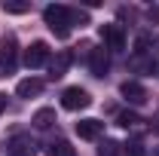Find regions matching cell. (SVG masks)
<instances>
[{
	"mask_svg": "<svg viewBox=\"0 0 159 156\" xmlns=\"http://www.w3.org/2000/svg\"><path fill=\"white\" fill-rule=\"evenodd\" d=\"M43 21L49 25V31H52L58 40H64L67 34H70L74 16H70V9H67V6H61V3H52V6H46V9H43Z\"/></svg>",
	"mask_w": 159,
	"mask_h": 156,
	"instance_id": "obj_1",
	"label": "cell"
},
{
	"mask_svg": "<svg viewBox=\"0 0 159 156\" xmlns=\"http://www.w3.org/2000/svg\"><path fill=\"white\" fill-rule=\"evenodd\" d=\"M19 64V40L12 34L0 37V77H9Z\"/></svg>",
	"mask_w": 159,
	"mask_h": 156,
	"instance_id": "obj_2",
	"label": "cell"
},
{
	"mask_svg": "<svg viewBox=\"0 0 159 156\" xmlns=\"http://www.w3.org/2000/svg\"><path fill=\"white\" fill-rule=\"evenodd\" d=\"M92 104V98L86 89H80V86H70V89H64L61 92V107L64 110H83V107H89Z\"/></svg>",
	"mask_w": 159,
	"mask_h": 156,
	"instance_id": "obj_3",
	"label": "cell"
},
{
	"mask_svg": "<svg viewBox=\"0 0 159 156\" xmlns=\"http://www.w3.org/2000/svg\"><path fill=\"white\" fill-rule=\"evenodd\" d=\"M3 147H6V156H34L37 153V144H34L31 135H12Z\"/></svg>",
	"mask_w": 159,
	"mask_h": 156,
	"instance_id": "obj_4",
	"label": "cell"
},
{
	"mask_svg": "<svg viewBox=\"0 0 159 156\" xmlns=\"http://www.w3.org/2000/svg\"><path fill=\"white\" fill-rule=\"evenodd\" d=\"M49 61V43H43V40H34L28 49H25V64L31 67V71H37Z\"/></svg>",
	"mask_w": 159,
	"mask_h": 156,
	"instance_id": "obj_5",
	"label": "cell"
},
{
	"mask_svg": "<svg viewBox=\"0 0 159 156\" xmlns=\"http://www.w3.org/2000/svg\"><path fill=\"white\" fill-rule=\"evenodd\" d=\"M101 40L107 43V49H125V31H122V25H101Z\"/></svg>",
	"mask_w": 159,
	"mask_h": 156,
	"instance_id": "obj_6",
	"label": "cell"
},
{
	"mask_svg": "<svg viewBox=\"0 0 159 156\" xmlns=\"http://www.w3.org/2000/svg\"><path fill=\"white\" fill-rule=\"evenodd\" d=\"M101 132H104V122L101 119H80L77 122V135L83 141H98Z\"/></svg>",
	"mask_w": 159,
	"mask_h": 156,
	"instance_id": "obj_7",
	"label": "cell"
},
{
	"mask_svg": "<svg viewBox=\"0 0 159 156\" xmlns=\"http://www.w3.org/2000/svg\"><path fill=\"white\" fill-rule=\"evenodd\" d=\"M70 61H74V52H70V49H61L58 55L52 58V64H49V77H52V80L64 77V74H67V67H70Z\"/></svg>",
	"mask_w": 159,
	"mask_h": 156,
	"instance_id": "obj_8",
	"label": "cell"
},
{
	"mask_svg": "<svg viewBox=\"0 0 159 156\" xmlns=\"http://www.w3.org/2000/svg\"><path fill=\"white\" fill-rule=\"evenodd\" d=\"M119 92H122V98H125V101H132V104L147 101V89H144L141 83H135V80H125V83L119 86Z\"/></svg>",
	"mask_w": 159,
	"mask_h": 156,
	"instance_id": "obj_9",
	"label": "cell"
},
{
	"mask_svg": "<svg viewBox=\"0 0 159 156\" xmlns=\"http://www.w3.org/2000/svg\"><path fill=\"white\" fill-rule=\"evenodd\" d=\"M107 67H110L107 49H92V52H89V71H92L95 77H104V74H107Z\"/></svg>",
	"mask_w": 159,
	"mask_h": 156,
	"instance_id": "obj_10",
	"label": "cell"
},
{
	"mask_svg": "<svg viewBox=\"0 0 159 156\" xmlns=\"http://www.w3.org/2000/svg\"><path fill=\"white\" fill-rule=\"evenodd\" d=\"M40 92H43V80H37V77H28V80H21L19 86H16V95L19 98H34Z\"/></svg>",
	"mask_w": 159,
	"mask_h": 156,
	"instance_id": "obj_11",
	"label": "cell"
},
{
	"mask_svg": "<svg viewBox=\"0 0 159 156\" xmlns=\"http://www.w3.org/2000/svg\"><path fill=\"white\" fill-rule=\"evenodd\" d=\"M31 122H34L37 129H49V126L55 122V110H52V107H40L37 113H34V119H31Z\"/></svg>",
	"mask_w": 159,
	"mask_h": 156,
	"instance_id": "obj_12",
	"label": "cell"
},
{
	"mask_svg": "<svg viewBox=\"0 0 159 156\" xmlns=\"http://www.w3.org/2000/svg\"><path fill=\"white\" fill-rule=\"evenodd\" d=\"M49 156H77V150L70 147V141L58 138V141H52V144H49Z\"/></svg>",
	"mask_w": 159,
	"mask_h": 156,
	"instance_id": "obj_13",
	"label": "cell"
},
{
	"mask_svg": "<svg viewBox=\"0 0 159 156\" xmlns=\"http://www.w3.org/2000/svg\"><path fill=\"white\" fill-rule=\"evenodd\" d=\"M116 122L122 126V129H135V126L141 122V117H138V113H132V110H125V113H119V117H116Z\"/></svg>",
	"mask_w": 159,
	"mask_h": 156,
	"instance_id": "obj_14",
	"label": "cell"
},
{
	"mask_svg": "<svg viewBox=\"0 0 159 156\" xmlns=\"http://www.w3.org/2000/svg\"><path fill=\"white\" fill-rule=\"evenodd\" d=\"M122 153V144H116V141H104L98 147V156H119Z\"/></svg>",
	"mask_w": 159,
	"mask_h": 156,
	"instance_id": "obj_15",
	"label": "cell"
},
{
	"mask_svg": "<svg viewBox=\"0 0 159 156\" xmlns=\"http://www.w3.org/2000/svg\"><path fill=\"white\" fill-rule=\"evenodd\" d=\"M31 6L28 3H3V12H9V16H21V12H28Z\"/></svg>",
	"mask_w": 159,
	"mask_h": 156,
	"instance_id": "obj_16",
	"label": "cell"
},
{
	"mask_svg": "<svg viewBox=\"0 0 159 156\" xmlns=\"http://www.w3.org/2000/svg\"><path fill=\"white\" fill-rule=\"evenodd\" d=\"M125 153L129 156H144V144H141V141H129V144H125Z\"/></svg>",
	"mask_w": 159,
	"mask_h": 156,
	"instance_id": "obj_17",
	"label": "cell"
},
{
	"mask_svg": "<svg viewBox=\"0 0 159 156\" xmlns=\"http://www.w3.org/2000/svg\"><path fill=\"white\" fill-rule=\"evenodd\" d=\"M3 110H6V95L0 92V113H3Z\"/></svg>",
	"mask_w": 159,
	"mask_h": 156,
	"instance_id": "obj_18",
	"label": "cell"
},
{
	"mask_svg": "<svg viewBox=\"0 0 159 156\" xmlns=\"http://www.w3.org/2000/svg\"><path fill=\"white\" fill-rule=\"evenodd\" d=\"M156 46H159V40H156Z\"/></svg>",
	"mask_w": 159,
	"mask_h": 156,
	"instance_id": "obj_19",
	"label": "cell"
}]
</instances>
